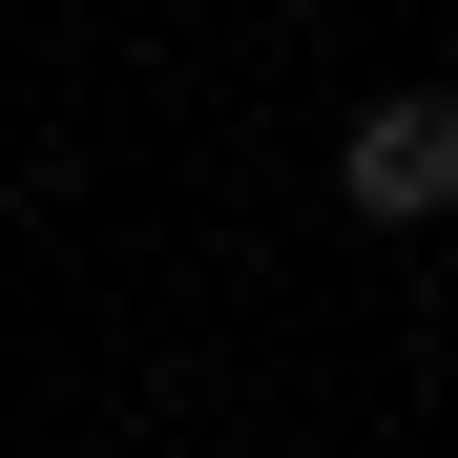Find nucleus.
Segmentation results:
<instances>
[{
  "mask_svg": "<svg viewBox=\"0 0 458 458\" xmlns=\"http://www.w3.org/2000/svg\"><path fill=\"white\" fill-rule=\"evenodd\" d=\"M334 188H354V229H437V208H458V105H437V84H375V105L334 125Z\"/></svg>",
  "mask_w": 458,
  "mask_h": 458,
  "instance_id": "f257e3e1",
  "label": "nucleus"
}]
</instances>
